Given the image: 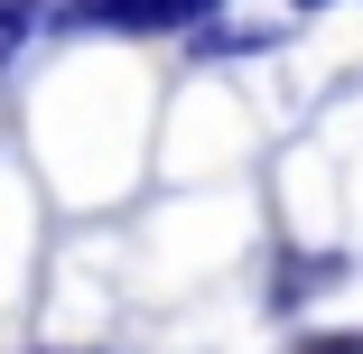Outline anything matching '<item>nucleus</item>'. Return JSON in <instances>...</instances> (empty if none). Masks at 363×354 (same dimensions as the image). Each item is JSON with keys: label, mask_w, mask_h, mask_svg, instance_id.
Segmentation results:
<instances>
[{"label": "nucleus", "mask_w": 363, "mask_h": 354, "mask_svg": "<svg viewBox=\"0 0 363 354\" xmlns=\"http://www.w3.org/2000/svg\"><path fill=\"white\" fill-rule=\"evenodd\" d=\"M214 28V0H56L47 38H196Z\"/></svg>", "instance_id": "1"}, {"label": "nucleus", "mask_w": 363, "mask_h": 354, "mask_svg": "<svg viewBox=\"0 0 363 354\" xmlns=\"http://www.w3.org/2000/svg\"><path fill=\"white\" fill-rule=\"evenodd\" d=\"M354 261L345 252H289V261H270V308H298V299H317V289H335V280H345Z\"/></svg>", "instance_id": "2"}, {"label": "nucleus", "mask_w": 363, "mask_h": 354, "mask_svg": "<svg viewBox=\"0 0 363 354\" xmlns=\"http://www.w3.org/2000/svg\"><path fill=\"white\" fill-rule=\"evenodd\" d=\"M298 354H363V336H298Z\"/></svg>", "instance_id": "3"}, {"label": "nucleus", "mask_w": 363, "mask_h": 354, "mask_svg": "<svg viewBox=\"0 0 363 354\" xmlns=\"http://www.w3.org/2000/svg\"><path fill=\"white\" fill-rule=\"evenodd\" d=\"M47 354H75V345H47Z\"/></svg>", "instance_id": "4"}]
</instances>
